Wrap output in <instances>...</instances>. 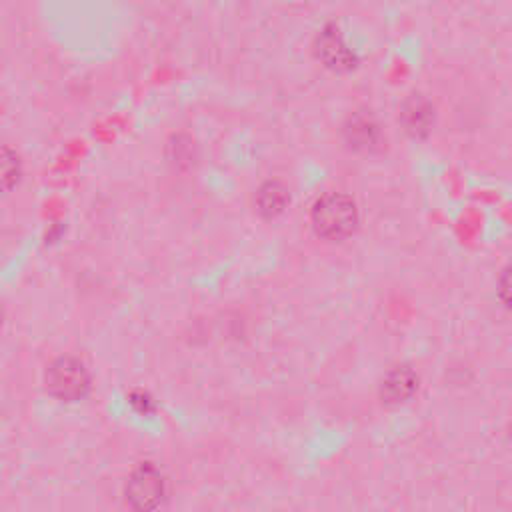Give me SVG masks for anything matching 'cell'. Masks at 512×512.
I'll return each instance as SVG.
<instances>
[{"label": "cell", "instance_id": "52a82bcc", "mask_svg": "<svg viewBox=\"0 0 512 512\" xmlns=\"http://www.w3.org/2000/svg\"><path fill=\"white\" fill-rule=\"evenodd\" d=\"M344 138L354 150H372L380 144V126L368 116H354L344 126Z\"/></svg>", "mask_w": 512, "mask_h": 512}, {"label": "cell", "instance_id": "6da1fadb", "mask_svg": "<svg viewBox=\"0 0 512 512\" xmlns=\"http://www.w3.org/2000/svg\"><path fill=\"white\" fill-rule=\"evenodd\" d=\"M310 222L320 238L342 240L358 226L356 202L344 192H326L312 204Z\"/></svg>", "mask_w": 512, "mask_h": 512}, {"label": "cell", "instance_id": "5b68a950", "mask_svg": "<svg viewBox=\"0 0 512 512\" xmlns=\"http://www.w3.org/2000/svg\"><path fill=\"white\" fill-rule=\"evenodd\" d=\"M432 118V104L420 94L406 98L400 108V122L404 124V130L412 136H424L432 126Z\"/></svg>", "mask_w": 512, "mask_h": 512}, {"label": "cell", "instance_id": "7a4b0ae2", "mask_svg": "<svg viewBox=\"0 0 512 512\" xmlns=\"http://www.w3.org/2000/svg\"><path fill=\"white\" fill-rule=\"evenodd\" d=\"M46 390L64 402H76L88 394L90 374L86 366L72 356H60L46 368Z\"/></svg>", "mask_w": 512, "mask_h": 512}, {"label": "cell", "instance_id": "8992f818", "mask_svg": "<svg viewBox=\"0 0 512 512\" xmlns=\"http://www.w3.org/2000/svg\"><path fill=\"white\" fill-rule=\"evenodd\" d=\"M290 202L288 188L278 180H266L254 194V206L264 218H276L286 210Z\"/></svg>", "mask_w": 512, "mask_h": 512}, {"label": "cell", "instance_id": "3957f363", "mask_svg": "<svg viewBox=\"0 0 512 512\" xmlns=\"http://www.w3.org/2000/svg\"><path fill=\"white\" fill-rule=\"evenodd\" d=\"M166 486L162 472L152 464H140L128 476L124 496L134 512H152L162 504Z\"/></svg>", "mask_w": 512, "mask_h": 512}, {"label": "cell", "instance_id": "277c9868", "mask_svg": "<svg viewBox=\"0 0 512 512\" xmlns=\"http://www.w3.org/2000/svg\"><path fill=\"white\" fill-rule=\"evenodd\" d=\"M316 56L332 70H348L354 64V52L348 48L342 32L336 26H326L314 42Z\"/></svg>", "mask_w": 512, "mask_h": 512}, {"label": "cell", "instance_id": "9c48e42d", "mask_svg": "<svg viewBox=\"0 0 512 512\" xmlns=\"http://www.w3.org/2000/svg\"><path fill=\"white\" fill-rule=\"evenodd\" d=\"M18 176H20L18 154L12 148L0 144V190L12 188L18 180Z\"/></svg>", "mask_w": 512, "mask_h": 512}, {"label": "cell", "instance_id": "ba28073f", "mask_svg": "<svg viewBox=\"0 0 512 512\" xmlns=\"http://www.w3.org/2000/svg\"><path fill=\"white\" fill-rule=\"evenodd\" d=\"M416 386V374L408 366H398L390 370L382 380V396L386 398V402H402L412 396Z\"/></svg>", "mask_w": 512, "mask_h": 512}]
</instances>
